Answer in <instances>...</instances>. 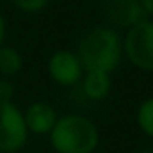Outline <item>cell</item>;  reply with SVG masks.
Here are the masks:
<instances>
[{
    "label": "cell",
    "mask_w": 153,
    "mask_h": 153,
    "mask_svg": "<svg viewBox=\"0 0 153 153\" xmlns=\"http://www.w3.org/2000/svg\"><path fill=\"white\" fill-rule=\"evenodd\" d=\"M78 58L85 70L112 72L123 58V40L114 27H94L78 43Z\"/></svg>",
    "instance_id": "obj_1"
},
{
    "label": "cell",
    "mask_w": 153,
    "mask_h": 153,
    "mask_svg": "<svg viewBox=\"0 0 153 153\" xmlns=\"http://www.w3.org/2000/svg\"><path fill=\"white\" fill-rule=\"evenodd\" d=\"M49 135L58 153H94L99 144L97 126L83 115L59 117Z\"/></svg>",
    "instance_id": "obj_2"
},
{
    "label": "cell",
    "mask_w": 153,
    "mask_h": 153,
    "mask_svg": "<svg viewBox=\"0 0 153 153\" xmlns=\"http://www.w3.org/2000/svg\"><path fill=\"white\" fill-rule=\"evenodd\" d=\"M123 52L140 70L153 72V22L142 20L130 27L123 40Z\"/></svg>",
    "instance_id": "obj_3"
},
{
    "label": "cell",
    "mask_w": 153,
    "mask_h": 153,
    "mask_svg": "<svg viewBox=\"0 0 153 153\" xmlns=\"http://www.w3.org/2000/svg\"><path fill=\"white\" fill-rule=\"evenodd\" d=\"M24 112L13 103H0V153H16L27 142Z\"/></svg>",
    "instance_id": "obj_4"
},
{
    "label": "cell",
    "mask_w": 153,
    "mask_h": 153,
    "mask_svg": "<svg viewBox=\"0 0 153 153\" xmlns=\"http://www.w3.org/2000/svg\"><path fill=\"white\" fill-rule=\"evenodd\" d=\"M83 70L85 68H83L78 54H74L70 51H58L49 59V74H51V78L58 85H63V87L76 85L81 79Z\"/></svg>",
    "instance_id": "obj_5"
},
{
    "label": "cell",
    "mask_w": 153,
    "mask_h": 153,
    "mask_svg": "<svg viewBox=\"0 0 153 153\" xmlns=\"http://www.w3.org/2000/svg\"><path fill=\"white\" fill-rule=\"evenodd\" d=\"M105 11L108 20L123 29H130L142 20H148L140 0H106Z\"/></svg>",
    "instance_id": "obj_6"
},
{
    "label": "cell",
    "mask_w": 153,
    "mask_h": 153,
    "mask_svg": "<svg viewBox=\"0 0 153 153\" xmlns=\"http://www.w3.org/2000/svg\"><path fill=\"white\" fill-rule=\"evenodd\" d=\"M24 119H25L27 130L31 133L45 135V133H51V130L54 128V124L58 123L59 117L49 103L36 101L27 106V110L24 112Z\"/></svg>",
    "instance_id": "obj_7"
},
{
    "label": "cell",
    "mask_w": 153,
    "mask_h": 153,
    "mask_svg": "<svg viewBox=\"0 0 153 153\" xmlns=\"http://www.w3.org/2000/svg\"><path fill=\"white\" fill-rule=\"evenodd\" d=\"M112 88V79L108 72H101V70H87V76L83 79V92L94 99H105L110 94Z\"/></svg>",
    "instance_id": "obj_8"
},
{
    "label": "cell",
    "mask_w": 153,
    "mask_h": 153,
    "mask_svg": "<svg viewBox=\"0 0 153 153\" xmlns=\"http://www.w3.org/2000/svg\"><path fill=\"white\" fill-rule=\"evenodd\" d=\"M22 70V56L16 49L2 45L0 47V74L2 78H13Z\"/></svg>",
    "instance_id": "obj_9"
},
{
    "label": "cell",
    "mask_w": 153,
    "mask_h": 153,
    "mask_svg": "<svg viewBox=\"0 0 153 153\" xmlns=\"http://www.w3.org/2000/svg\"><path fill=\"white\" fill-rule=\"evenodd\" d=\"M137 124L146 135L153 137V97H148L140 103L137 110Z\"/></svg>",
    "instance_id": "obj_10"
},
{
    "label": "cell",
    "mask_w": 153,
    "mask_h": 153,
    "mask_svg": "<svg viewBox=\"0 0 153 153\" xmlns=\"http://www.w3.org/2000/svg\"><path fill=\"white\" fill-rule=\"evenodd\" d=\"M11 2L18 7V9H22V11H27V13H38V11H42L51 0H11Z\"/></svg>",
    "instance_id": "obj_11"
},
{
    "label": "cell",
    "mask_w": 153,
    "mask_h": 153,
    "mask_svg": "<svg viewBox=\"0 0 153 153\" xmlns=\"http://www.w3.org/2000/svg\"><path fill=\"white\" fill-rule=\"evenodd\" d=\"M15 96V87L7 78L0 79V103H13Z\"/></svg>",
    "instance_id": "obj_12"
},
{
    "label": "cell",
    "mask_w": 153,
    "mask_h": 153,
    "mask_svg": "<svg viewBox=\"0 0 153 153\" xmlns=\"http://www.w3.org/2000/svg\"><path fill=\"white\" fill-rule=\"evenodd\" d=\"M140 4H142L144 11L148 13V16H149V15L153 16V0H140Z\"/></svg>",
    "instance_id": "obj_13"
},
{
    "label": "cell",
    "mask_w": 153,
    "mask_h": 153,
    "mask_svg": "<svg viewBox=\"0 0 153 153\" xmlns=\"http://www.w3.org/2000/svg\"><path fill=\"white\" fill-rule=\"evenodd\" d=\"M4 38H6V22H4L2 15H0V47L4 45Z\"/></svg>",
    "instance_id": "obj_14"
},
{
    "label": "cell",
    "mask_w": 153,
    "mask_h": 153,
    "mask_svg": "<svg viewBox=\"0 0 153 153\" xmlns=\"http://www.w3.org/2000/svg\"><path fill=\"white\" fill-rule=\"evenodd\" d=\"M140 153H153V149H148V151H140Z\"/></svg>",
    "instance_id": "obj_15"
}]
</instances>
